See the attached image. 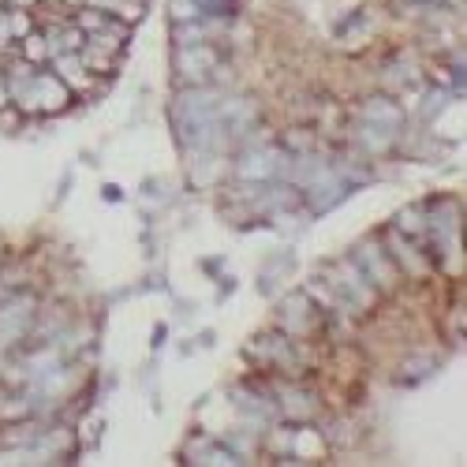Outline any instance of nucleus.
<instances>
[{"label":"nucleus","mask_w":467,"mask_h":467,"mask_svg":"<svg viewBox=\"0 0 467 467\" xmlns=\"http://www.w3.org/2000/svg\"><path fill=\"white\" fill-rule=\"evenodd\" d=\"M19 101L26 105V109H46V112H57V109H64L67 105V90H64V83L57 79V75H30L26 79V87L19 90Z\"/></svg>","instance_id":"nucleus-1"},{"label":"nucleus","mask_w":467,"mask_h":467,"mask_svg":"<svg viewBox=\"0 0 467 467\" xmlns=\"http://www.w3.org/2000/svg\"><path fill=\"white\" fill-rule=\"evenodd\" d=\"M176 71L183 75V79H206L210 71H217V53L206 42L202 46H180Z\"/></svg>","instance_id":"nucleus-2"},{"label":"nucleus","mask_w":467,"mask_h":467,"mask_svg":"<svg viewBox=\"0 0 467 467\" xmlns=\"http://www.w3.org/2000/svg\"><path fill=\"white\" fill-rule=\"evenodd\" d=\"M277 161H281L277 150H251L247 158L240 161V176H244V180H269V176L281 169Z\"/></svg>","instance_id":"nucleus-3"},{"label":"nucleus","mask_w":467,"mask_h":467,"mask_svg":"<svg viewBox=\"0 0 467 467\" xmlns=\"http://www.w3.org/2000/svg\"><path fill=\"white\" fill-rule=\"evenodd\" d=\"M363 116H367L370 124L385 128V131H393V128H400V124H404L400 105H397V101H389V98H370V101L363 105Z\"/></svg>","instance_id":"nucleus-4"},{"label":"nucleus","mask_w":467,"mask_h":467,"mask_svg":"<svg viewBox=\"0 0 467 467\" xmlns=\"http://www.w3.org/2000/svg\"><path fill=\"white\" fill-rule=\"evenodd\" d=\"M90 8L105 16H120V19H139V0H90Z\"/></svg>","instance_id":"nucleus-5"},{"label":"nucleus","mask_w":467,"mask_h":467,"mask_svg":"<svg viewBox=\"0 0 467 467\" xmlns=\"http://www.w3.org/2000/svg\"><path fill=\"white\" fill-rule=\"evenodd\" d=\"M57 71H60V79H71L75 87H83V83H87V64H83L79 57L60 53V57H57Z\"/></svg>","instance_id":"nucleus-6"},{"label":"nucleus","mask_w":467,"mask_h":467,"mask_svg":"<svg viewBox=\"0 0 467 467\" xmlns=\"http://www.w3.org/2000/svg\"><path fill=\"white\" fill-rule=\"evenodd\" d=\"M172 12H176V19H180V23H187V19H199V16H206V12H202V5H199V0H172Z\"/></svg>","instance_id":"nucleus-7"},{"label":"nucleus","mask_w":467,"mask_h":467,"mask_svg":"<svg viewBox=\"0 0 467 467\" xmlns=\"http://www.w3.org/2000/svg\"><path fill=\"white\" fill-rule=\"evenodd\" d=\"M23 42H26V60H42L49 53V46L42 42V37H23Z\"/></svg>","instance_id":"nucleus-8"},{"label":"nucleus","mask_w":467,"mask_h":467,"mask_svg":"<svg viewBox=\"0 0 467 467\" xmlns=\"http://www.w3.org/2000/svg\"><path fill=\"white\" fill-rule=\"evenodd\" d=\"M12 37V16H0V46H8Z\"/></svg>","instance_id":"nucleus-9"},{"label":"nucleus","mask_w":467,"mask_h":467,"mask_svg":"<svg viewBox=\"0 0 467 467\" xmlns=\"http://www.w3.org/2000/svg\"><path fill=\"white\" fill-rule=\"evenodd\" d=\"M5 105H8V90H5V87H0V109H5Z\"/></svg>","instance_id":"nucleus-10"}]
</instances>
